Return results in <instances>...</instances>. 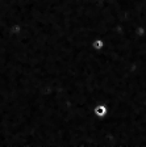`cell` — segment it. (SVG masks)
<instances>
[{"label":"cell","instance_id":"obj_1","mask_svg":"<svg viewBox=\"0 0 146 147\" xmlns=\"http://www.w3.org/2000/svg\"><path fill=\"white\" fill-rule=\"evenodd\" d=\"M95 113H96V116L99 117H103L107 114V108L104 107V105H100V107H97L96 109H95Z\"/></svg>","mask_w":146,"mask_h":147},{"label":"cell","instance_id":"obj_2","mask_svg":"<svg viewBox=\"0 0 146 147\" xmlns=\"http://www.w3.org/2000/svg\"><path fill=\"white\" fill-rule=\"evenodd\" d=\"M92 46H94V47H95L96 50H100L101 47H104V41H101V40H96V41H94Z\"/></svg>","mask_w":146,"mask_h":147}]
</instances>
